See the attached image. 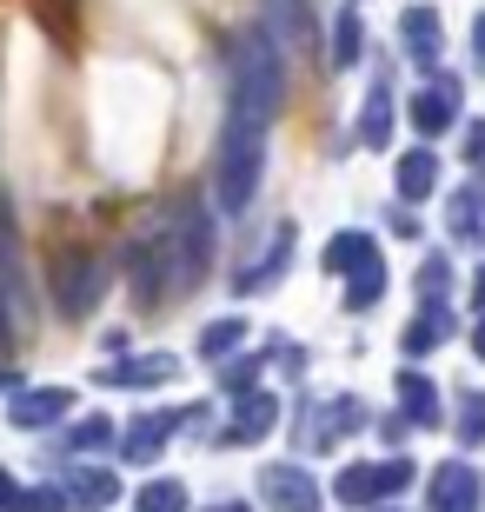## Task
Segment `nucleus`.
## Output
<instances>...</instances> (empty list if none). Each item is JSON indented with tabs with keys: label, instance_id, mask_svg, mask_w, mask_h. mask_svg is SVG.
Masks as SVG:
<instances>
[{
	"label": "nucleus",
	"instance_id": "15",
	"mask_svg": "<svg viewBox=\"0 0 485 512\" xmlns=\"http://www.w3.org/2000/svg\"><path fill=\"white\" fill-rule=\"evenodd\" d=\"M479 300H485V273H479Z\"/></svg>",
	"mask_w": 485,
	"mask_h": 512
},
{
	"label": "nucleus",
	"instance_id": "12",
	"mask_svg": "<svg viewBox=\"0 0 485 512\" xmlns=\"http://www.w3.org/2000/svg\"><path fill=\"white\" fill-rule=\"evenodd\" d=\"M466 160H472V167H485V127H472V140H466Z\"/></svg>",
	"mask_w": 485,
	"mask_h": 512
},
{
	"label": "nucleus",
	"instance_id": "8",
	"mask_svg": "<svg viewBox=\"0 0 485 512\" xmlns=\"http://www.w3.org/2000/svg\"><path fill=\"white\" fill-rule=\"evenodd\" d=\"M67 413V393H34L14 406V426H40V419H60Z\"/></svg>",
	"mask_w": 485,
	"mask_h": 512
},
{
	"label": "nucleus",
	"instance_id": "10",
	"mask_svg": "<svg viewBox=\"0 0 485 512\" xmlns=\"http://www.w3.org/2000/svg\"><path fill=\"white\" fill-rule=\"evenodd\" d=\"M180 506H187L180 486H153V493H147V512H180Z\"/></svg>",
	"mask_w": 485,
	"mask_h": 512
},
{
	"label": "nucleus",
	"instance_id": "5",
	"mask_svg": "<svg viewBox=\"0 0 485 512\" xmlns=\"http://www.w3.org/2000/svg\"><path fill=\"white\" fill-rule=\"evenodd\" d=\"M452 107H459V87H452V80H432L426 94H419V107H412V120H419V127H452Z\"/></svg>",
	"mask_w": 485,
	"mask_h": 512
},
{
	"label": "nucleus",
	"instance_id": "14",
	"mask_svg": "<svg viewBox=\"0 0 485 512\" xmlns=\"http://www.w3.org/2000/svg\"><path fill=\"white\" fill-rule=\"evenodd\" d=\"M213 512H246V506H213Z\"/></svg>",
	"mask_w": 485,
	"mask_h": 512
},
{
	"label": "nucleus",
	"instance_id": "11",
	"mask_svg": "<svg viewBox=\"0 0 485 512\" xmlns=\"http://www.w3.org/2000/svg\"><path fill=\"white\" fill-rule=\"evenodd\" d=\"M240 340V320H226V326H213V333H206V353H220V346H233Z\"/></svg>",
	"mask_w": 485,
	"mask_h": 512
},
{
	"label": "nucleus",
	"instance_id": "13",
	"mask_svg": "<svg viewBox=\"0 0 485 512\" xmlns=\"http://www.w3.org/2000/svg\"><path fill=\"white\" fill-rule=\"evenodd\" d=\"M472 47H479V67H485V14H479V27H472Z\"/></svg>",
	"mask_w": 485,
	"mask_h": 512
},
{
	"label": "nucleus",
	"instance_id": "16",
	"mask_svg": "<svg viewBox=\"0 0 485 512\" xmlns=\"http://www.w3.org/2000/svg\"><path fill=\"white\" fill-rule=\"evenodd\" d=\"M479 353H485V326H479Z\"/></svg>",
	"mask_w": 485,
	"mask_h": 512
},
{
	"label": "nucleus",
	"instance_id": "1",
	"mask_svg": "<svg viewBox=\"0 0 485 512\" xmlns=\"http://www.w3.org/2000/svg\"><path fill=\"white\" fill-rule=\"evenodd\" d=\"M280 114V54L260 34L240 40L233 54V100H226V133H220V207L240 213L260 187L266 160V127Z\"/></svg>",
	"mask_w": 485,
	"mask_h": 512
},
{
	"label": "nucleus",
	"instance_id": "7",
	"mask_svg": "<svg viewBox=\"0 0 485 512\" xmlns=\"http://www.w3.org/2000/svg\"><path fill=\"white\" fill-rule=\"evenodd\" d=\"M373 260V240H366V233H339L333 247H326V266H339V273H346V266H366Z\"/></svg>",
	"mask_w": 485,
	"mask_h": 512
},
{
	"label": "nucleus",
	"instance_id": "6",
	"mask_svg": "<svg viewBox=\"0 0 485 512\" xmlns=\"http://www.w3.org/2000/svg\"><path fill=\"white\" fill-rule=\"evenodd\" d=\"M406 40H412V60L432 67V54H439V14H432V7H412L406 14Z\"/></svg>",
	"mask_w": 485,
	"mask_h": 512
},
{
	"label": "nucleus",
	"instance_id": "9",
	"mask_svg": "<svg viewBox=\"0 0 485 512\" xmlns=\"http://www.w3.org/2000/svg\"><path fill=\"white\" fill-rule=\"evenodd\" d=\"M426 187H432V160H426V153H406V167H399V193L419 200Z\"/></svg>",
	"mask_w": 485,
	"mask_h": 512
},
{
	"label": "nucleus",
	"instance_id": "2",
	"mask_svg": "<svg viewBox=\"0 0 485 512\" xmlns=\"http://www.w3.org/2000/svg\"><path fill=\"white\" fill-rule=\"evenodd\" d=\"M266 499H273V512H313L319 486L306 473H266Z\"/></svg>",
	"mask_w": 485,
	"mask_h": 512
},
{
	"label": "nucleus",
	"instance_id": "4",
	"mask_svg": "<svg viewBox=\"0 0 485 512\" xmlns=\"http://www.w3.org/2000/svg\"><path fill=\"white\" fill-rule=\"evenodd\" d=\"M472 499H479V479L466 466H446L432 479V512H472Z\"/></svg>",
	"mask_w": 485,
	"mask_h": 512
},
{
	"label": "nucleus",
	"instance_id": "3",
	"mask_svg": "<svg viewBox=\"0 0 485 512\" xmlns=\"http://www.w3.org/2000/svg\"><path fill=\"white\" fill-rule=\"evenodd\" d=\"M406 486V466H353V473L339 479V499H379V493H399Z\"/></svg>",
	"mask_w": 485,
	"mask_h": 512
}]
</instances>
